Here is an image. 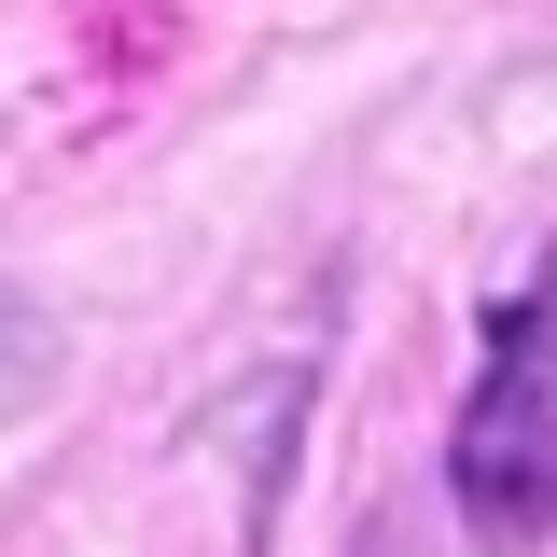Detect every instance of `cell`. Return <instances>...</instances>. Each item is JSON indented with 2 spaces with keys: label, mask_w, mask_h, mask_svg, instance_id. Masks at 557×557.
I'll return each mask as SVG.
<instances>
[{
  "label": "cell",
  "mask_w": 557,
  "mask_h": 557,
  "mask_svg": "<svg viewBox=\"0 0 557 557\" xmlns=\"http://www.w3.org/2000/svg\"><path fill=\"white\" fill-rule=\"evenodd\" d=\"M446 487H460V530L487 557H544V530H557V307H544V278H516L487 307V362H474L460 432H446Z\"/></svg>",
  "instance_id": "obj_1"
}]
</instances>
